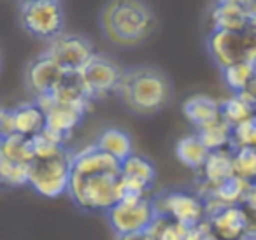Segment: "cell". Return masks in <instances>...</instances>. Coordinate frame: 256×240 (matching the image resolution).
<instances>
[{
  "mask_svg": "<svg viewBox=\"0 0 256 240\" xmlns=\"http://www.w3.org/2000/svg\"><path fill=\"white\" fill-rule=\"evenodd\" d=\"M67 194L81 212L106 216L124 196L121 163L95 144L74 152Z\"/></svg>",
  "mask_w": 256,
  "mask_h": 240,
  "instance_id": "1",
  "label": "cell"
},
{
  "mask_svg": "<svg viewBox=\"0 0 256 240\" xmlns=\"http://www.w3.org/2000/svg\"><path fill=\"white\" fill-rule=\"evenodd\" d=\"M104 39L116 48H139L154 36L158 18L146 0H107L100 9Z\"/></svg>",
  "mask_w": 256,
  "mask_h": 240,
  "instance_id": "2",
  "label": "cell"
},
{
  "mask_svg": "<svg viewBox=\"0 0 256 240\" xmlns=\"http://www.w3.org/2000/svg\"><path fill=\"white\" fill-rule=\"evenodd\" d=\"M116 96L130 114L150 118L170 106L174 86L162 68L154 65H134L124 68Z\"/></svg>",
  "mask_w": 256,
  "mask_h": 240,
  "instance_id": "3",
  "label": "cell"
},
{
  "mask_svg": "<svg viewBox=\"0 0 256 240\" xmlns=\"http://www.w3.org/2000/svg\"><path fill=\"white\" fill-rule=\"evenodd\" d=\"M74 152L64 146L48 154H39L32 160L28 172V186L39 196L58 198L68 193Z\"/></svg>",
  "mask_w": 256,
  "mask_h": 240,
  "instance_id": "4",
  "label": "cell"
},
{
  "mask_svg": "<svg viewBox=\"0 0 256 240\" xmlns=\"http://www.w3.org/2000/svg\"><path fill=\"white\" fill-rule=\"evenodd\" d=\"M156 202L151 194L123 196L106 214V219L112 230L114 236L148 232L156 221Z\"/></svg>",
  "mask_w": 256,
  "mask_h": 240,
  "instance_id": "5",
  "label": "cell"
},
{
  "mask_svg": "<svg viewBox=\"0 0 256 240\" xmlns=\"http://www.w3.org/2000/svg\"><path fill=\"white\" fill-rule=\"evenodd\" d=\"M206 46L210 60L221 70L242 62L256 64V30L252 28H246L242 32H207Z\"/></svg>",
  "mask_w": 256,
  "mask_h": 240,
  "instance_id": "6",
  "label": "cell"
},
{
  "mask_svg": "<svg viewBox=\"0 0 256 240\" xmlns=\"http://www.w3.org/2000/svg\"><path fill=\"white\" fill-rule=\"evenodd\" d=\"M20 23L30 37L50 42L64 32L65 12L62 2L32 0L20 4Z\"/></svg>",
  "mask_w": 256,
  "mask_h": 240,
  "instance_id": "7",
  "label": "cell"
},
{
  "mask_svg": "<svg viewBox=\"0 0 256 240\" xmlns=\"http://www.w3.org/2000/svg\"><path fill=\"white\" fill-rule=\"evenodd\" d=\"M123 76L124 67H121L114 58L104 53H96L79 72L82 88L92 102L116 95Z\"/></svg>",
  "mask_w": 256,
  "mask_h": 240,
  "instance_id": "8",
  "label": "cell"
},
{
  "mask_svg": "<svg viewBox=\"0 0 256 240\" xmlns=\"http://www.w3.org/2000/svg\"><path fill=\"white\" fill-rule=\"evenodd\" d=\"M158 214L178 221L186 228L200 224L207 219V207L198 193L188 190H165L154 196Z\"/></svg>",
  "mask_w": 256,
  "mask_h": 240,
  "instance_id": "9",
  "label": "cell"
},
{
  "mask_svg": "<svg viewBox=\"0 0 256 240\" xmlns=\"http://www.w3.org/2000/svg\"><path fill=\"white\" fill-rule=\"evenodd\" d=\"M46 51L67 74H79L96 54L95 44L84 36L62 32L46 44Z\"/></svg>",
  "mask_w": 256,
  "mask_h": 240,
  "instance_id": "10",
  "label": "cell"
},
{
  "mask_svg": "<svg viewBox=\"0 0 256 240\" xmlns=\"http://www.w3.org/2000/svg\"><path fill=\"white\" fill-rule=\"evenodd\" d=\"M65 76L67 72L46 51H42L26 62L23 68V84L26 92L34 96V100H37L53 95Z\"/></svg>",
  "mask_w": 256,
  "mask_h": 240,
  "instance_id": "11",
  "label": "cell"
},
{
  "mask_svg": "<svg viewBox=\"0 0 256 240\" xmlns=\"http://www.w3.org/2000/svg\"><path fill=\"white\" fill-rule=\"evenodd\" d=\"M46 112V128L44 132L60 140L62 144H67L68 137L74 134L76 128L84 120L88 107L67 106V104L54 102L51 96H42L36 100Z\"/></svg>",
  "mask_w": 256,
  "mask_h": 240,
  "instance_id": "12",
  "label": "cell"
},
{
  "mask_svg": "<svg viewBox=\"0 0 256 240\" xmlns=\"http://www.w3.org/2000/svg\"><path fill=\"white\" fill-rule=\"evenodd\" d=\"M156 182V168L153 162L142 154L134 152L121 163V184L124 196L151 194Z\"/></svg>",
  "mask_w": 256,
  "mask_h": 240,
  "instance_id": "13",
  "label": "cell"
},
{
  "mask_svg": "<svg viewBox=\"0 0 256 240\" xmlns=\"http://www.w3.org/2000/svg\"><path fill=\"white\" fill-rule=\"evenodd\" d=\"M218 240H240L246 238V212L242 205L218 208L216 212L207 216Z\"/></svg>",
  "mask_w": 256,
  "mask_h": 240,
  "instance_id": "14",
  "label": "cell"
},
{
  "mask_svg": "<svg viewBox=\"0 0 256 240\" xmlns=\"http://www.w3.org/2000/svg\"><path fill=\"white\" fill-rule=\"evenodd\" d=\"M230 177H234V151L232 149L212 151L207 158L204 168L200 170L198 194L204 196Z\"/></svg>",
  "mask_w": 256,
  "mask_h": 240,
  "instance_id": "15",
  "label": "cell"
},
{
  "mask_svg": "<svg viewBox=\"0 0 256 240\" xmlns=\"http://www.w3.org/2000/svg\"><path fill=\"white\" fill-rule=\"evenodd\" d=\"M182 114L196 130H202L221 120V102L202 93L192 95L182 104Z\"/></svg>",
  "mask_w": 256,
  "mask_h": 240,
  "instance_id": "16",
  "label": "cell"
},
{
  "mask_svg": "<svg viewBox=\"0 0 256 240\" xmlns=\"http://www.w3.org/2000/svg\"><path fill=\"white\" fill-rule=\"evenodd\" d=\"M249 28L246 8L228 2L216 0L209 9V32L224 30V32H242Z\"/></svg>",
  "mask_w": 256,
  "mask_h": 240,
  "instance_id": "17",
  "label": "cell"
},
{
  "mask_svg": "<svg viewBox=\"0 0 256 240\" xmlns=\"http://www.w3.org/2000/svg\"><path fill=\"white\" fill-rule=\"evenodd\" d=\"M14 110V132L23 137L34 138L46 128V112L36 102H25L12 107Z\"/></svg>",
  "mask_w": 256,
  "mask_h": 240,
  "instance_id": "18",
  "label": "cell"
},
{
  "mask_svg": "<svg viewBox=\"0 0 256 240\" xmlns=\"http://www.w3.org/2000/svg\"><path fill=\"white\" fill-rule=\"evenodd\" d=\"M95 146L100 151L107 152L109 156L116 158L120 163H123L126 158L134 154V140L130 134L118 126L104 128L96 138Z\"/></svg>",
  "mask_w": 256,
  "mask_h": 240,
  "instance_id": "19",
  "label": "cell"
},
{
  "mask_svg": "<svg viewBox=\"0 0 256 240\" xmlns=\"http://www.w3.org/2000/svg\"><path fill=\"white\" fill-rule=\"evenodd\" d=\"M176 158L188 168L200 172L206 165L207 158H209L210 151L207 149V146L200 140V137L196 134L186 135V137L179 138L176 144Z\"/></svg>",
  "mask_w": 256,
  "mask_h": 240,
  "instance_id": "20",
  "label": "cell"
},
{
  "mask_svg": "<svg viewBox=\"0 0 256 240\" xmlns=\"http://www.w3.org/2000/svg\"><path fill=\"white\" fill-rule=\"evenodd\" d=\"M34 158H36V151H34L32 138L23 137L20 134L0 138V160L30 165Z\"/></svg>",
  "mask_w": 256,
  "mask_h": 240,
  "instance_id": "21",
  "label": "cell"
},
{
  "mask_svg": "<svg viewBox=\"0 0 256 240\" xmlns=\"http://www.w3.org/2000/svg\"><path fill=\"white\" fill-rule=\"evenodd\" d=\"M196 135L200 140L207 146L210 152L212 151H223V149H232V137H234V126L228 124L226 121L221 120L214 121L212 124L196 130Z\"/></svg>",
  "mask_w": 256,
  "mask_h": 240,
  "instance_id": "22",
  "label": "cell"
},
{
  "mask_svg": "<svg viewBox=\"0 0 256 240\" xmlns=\"http://www.w3.org/2000/svg\"><path fill=\"white\" fill-rule=\"evenodd\" d=\"M221 118L235 128L256 118V107L251 102H248L242 95L232 93V96L221 102Z\"/></svg>",
  "mask_w": 256,
  "mask_h": 240,
  "instance_id": "23",
  "label": "cell"
},
{
  "mask_svg": "<svg viewBox=\"0 0 256 240\" xmlns=\"http://www.w3.org/2000/svg\"><path fill=\"white\" fill-rule=\"evenodd\" d=\"M223 74V81L226 84V88L230 90L234 95H240L246 88L249 86V82L252 81L256 74V64L251 62H242V64H235L230 67L221 70Z\"/></svg>",
  "mask_w": 256,
  "mask_h": 240,
  "instance_id": "24",
  "label": "cell"
},
{
  "mask_svg": "<svg viewBox=\"0 0 256 240\" xmlns=\"http://www.w3.org/2000/svg\"><path fill=\"white\" fill-rule=\"evenodd\" d=\"M188 230L190 228L179 224L174 219L158 214L156 221L148 230V233H150V236L153 240H186Z\"/></svg>",
  "mask_w": 256,
  "mask_h": 240,
  "instance_id": "25",
  "label": "cell"
},
{
  "mask_svg": "<svg viewBox=\"0 0 256 240\" xmlns=\"http://www.w3.org/2000/svg\"><path fill=\"white\" fill-rule=\"evenodd\" d=\"M234 176L248 182H256V149H235Z\"/></svg>",
  "mask_w": 256,
  "mask_h": 240,
  "instance_id": "26",
  "label": "cell"
},
{
  "mask_svg": "<svg viewBox=\"0 0 256 240\" xmlns=\"http://www.w3.org/2000/svg\"><path fill=\"white\" fill-rule=\"evenodd\" d=\"M28 172L30 165H22V163L9 162V160H0V179H2V182L6 186H28Z\"/></svg>",
  "mask_w": 256,
  "mask_h": 240,
  "instance_id": "27",
  "label": "cell"
},
{
  "mask_svg": "<svg viewBox=\"0 0 256 240\" xmlns=\"http://www.w3.org/2000/svg\"><path fill=\"white\" fill-rule=\"evenodd\" d=\"M235 149H256V118L234 128L232 151Z\"/></svg>",
  "mask_w": 256,
  "mask_h": 240,
  "instance_id": "28",
  "label": "cell"
},
{
  "mask_svg": "<svg viewBox=\"0 0 256 240\" xmlns=\"http://www.w3.org/2000/svg\"><path fill=\"white\" fill-rule=\"evenodd\" d=\"M186 240H218V238H216V235H214L212 228H210L209 219H206V221H202L200 224L188 230Z\"/></svg>",
  "mask_w": 256,
  "mask_h": 240,
  "instance_id": "29",
  "label": "cell"
},
{
  "mask_svg": "<svg viewBox=\"0 0 256 240\" xmlns=\"http://www.w3.org/2000/svg\"><path fill=\"white\" fill-rule=\"evenodd\" d=\"M0 138L9 137V135H14V110L12 107H4L2 112H0Z\"/></svg>",
  "mask_w": 256,
  "mask_h": 240,
  "instance_id": "30",
  "label": "cell"
},
{
  "mask_svg": "<svg viewBox=\"0 0 256 240\" xmlns=\"http://www.w3.org/2000/svg\"><path fill=\"white\" fill-rule=\"evenodd\" d=\"M242 205L251 208V210H256V182L249 184V190H248V193H246L244 204Z\"/></svg>",
  "mask_w": 256,
  "mask_h": 240,
  "instance_id": "31",
  "label": "cell"
},
{
  "mask_svg": "<svg viewBox=\"0 0 256 240\" xmlns=\"http://www.w3.org/2000/svg\"><path fill=\"white\" fill-rule=\"evenodd\" d=\"M240 95L256 107V74H254V78H252V81L249 82V86L240 93Z\"/></svg>",
  "mask_w": 256,
  "mask_h": 240,
  "instance_id": "32",
  "label": "cell"
},
{
  "mask_svg": "<svg viewBox=\"0 0 256 240\" xmlns=\"http://www.w3.org/2000/svg\"><path fill=\"white\" fill-rule=\"evenodd\" d=\"M246 14H248V26L256 30V2H251L246 8Z\"/></svg>",
  "mask_w": 256,
  "mask_h": 240,
  "instance_id": "33",
  "label": "cell"
},
{
  "mask_svg": "<svg viewBox=\"0 0 256 240\" xmlns=\"http://www.w3.org/2000/svg\"><path fill=\"white\" fill-rule=\"evenodd\" d=\"M116 240H153V238H151L148 232H142V233H132V235L116 236Z\"/></svg>",
  "mask_w": 256,
  "mask_h": 240,
  "instance_id": "34",
  "label": "cell"
},
{
  "mask_svg": "<svg viewBox=\"0 0 256 240\" xmlns=\"http://www.w3.org/2000/svg\"><path fill=\"white\" fill-rule=\"evenodd\" d=\"M221 2H228V4H235V6H242V8H248L252 0H221Z\"/></svg>",
  "mask_w": 256,
  "mask_h": 240,
  "instance_id": "35",
  "label": "cell"
},
{
  "mask_svg": "<svg viewBox=\"0 0 256 240\" xmlns=\"http://www.w3.org/2000/svg\"><path fill=\"white\" fill-rule=\"evenodd\" d=\"M48 2H62V0H48Z\"/></svg>",
  "mask_w": 256,
  "mask_h": 240,
  "instance_id": "36",
  "label": "cell"
},
{
  "mask_svg": "<svg viewBox=\"0 0 256 240\" xmlns=\"http://www.w3.org/2000/svg\"><path fill=\"white\" fill-rule=\"evenodd\" d=\"M20 2H32V0H20Z\"/></svg>",
  "mask_w": 256,
  "mask_h": 240,
  "instance_id": "37",
  "label": "cell"
},
{
  "mask_svg": "<svg viewBox=\"0 0 256 240\" xmlns=\"http://www.w3.org/2000/svg\"><path fill=\"white\" fill-rule=\"evenodd\" d=\"M240 240H248V238H240Z\"/></svg>",
  "mask_w": 256,
  "mask_h": 240,
  "instance_id": "38",
  "label": "cell"
},
{
  "mask_svg": "<svg viewBox=\"0 0 256 240\" xmlns=\"http://www.w3.org/2000/svg\"><path fill=\"white\" fill-rule=\"evenodd\" d=\"M252 2H256V0H252Z\"/></svg>",
  "mask_w": 256,
  "mask_h": 240,
  "instance_id": "39",
  "label": "cell"
},
{
  "mask_svg": "<svg viewBox=\"0 0 256 240\" xmlns=\"http://www.w3.org/2000/svg\"><path fill=\"white\" fill-rule=\"evenodd\" d=\"M254 240H256V238H254Z\"/></svg>",
  "mask_w": 256,
  "mask_h": 240,
  "instance_id": "40",
  "label": "cell"
}]
</instances>
